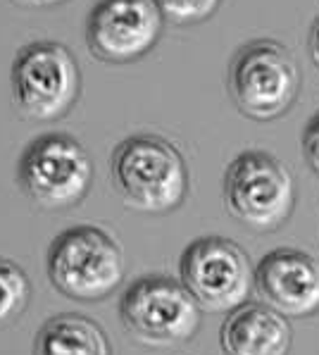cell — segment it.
<instances>
[{
	"label": "cell",
	"mask_w": 319,
	"mask_h": 355,
	"mask_svg": "<svg viewBox=\"0 0 319 355\" xmlns=\"http://www.w3.org/2000/svg\"><path fill=\"white\" fill-rule=\"evenodd\" d=\"M110 174L126 207L143 215H167L189 193L186 160L172 141L134 134L114 148Z\"/></svg>",
	"instance_id": "obj_1"
},
{
	"label": "cell",
	"mask_w": 319,
	"mask_h": 355,
	"mask_svg": "<svg viewBox=\"0 0 319 355\" xmlns=\"http://www.w3.org/2000/svg\"><path fill=\"white\" fill-rule=\"evenodd\" d=\"M300 69L288 48L272 38H255L234 53L229 96L236 110L252 122H274L295 105Z\"/></svg>",
	"instance_id": "obj_2"
},
{
	"label": "cell",
	"mask_w": 319,
	"mask_h": 355,
	"mask_svg": "<svg viewBox=\"0 0 319 355\" xmlns=\"http://www.w3.org/2000/svg\"><path fill=\"white\" fill-rule=\"evenodd\" d=\"M48 279L71 300H103L119 288L126 272L124 250L110 232L93 225L64 229L46 258Z\"/></svg>",
	"instance_id": "obj_3"
},
{
	"label": "cell",
	"mask_w": 319,
	"mask_h": 355,
	"mask_svg": "<svg viewBox=\"0 0 319 355\" xmlns=\"http://www.w3.org/2000/svg\"><path fill=\"white\" fill-rule=\"evenodd\" d=\"M224 207L252 232H277L293 215L295 182L272 153L243 150L224 174Z\"/></svg>",
	"instance_id": "obj_4"
},
{
	"label": "cell",
	"mask_w": 319,
	"mask_h": 355,
	"mask_svg": "<svg viewBox=\"0 0 319 355\" xmlns=\"http://www.w3.org/2000/svg\"><path fill=\"white\" fill-rule=\"evenodd\" d=\"M126 334L146 348H172L200 329V305L179 279L148 275L131 284L119 300Z\"/></svg>",
	"instance_id": "obj_5"
},
{
	"label": "cell",
	"mask_w": 319,
	"mask_h": 355,
	"mask_svg": "<svg viewBox=\"0 0 319 355\" xmlns=\"http://www.w3.org/2000/svg\"><path fill=\"white\" fill-rule=\"evenodd\" d=\"M10 81L15 107L29 122L62 119L81 94L79 64L58 41H34L19 48Z\"/></svg>",
	"instance_id": "obj_6"
},
{
	"label": "cell",
	"mask_w": 319,
	"mask_h": 355,
	"mask_svg": "<svg viewBox=\"0 0 319 355\" xmlns=\"http://www.w3.org/2000/svg\"><path fill=\"white\" fill-rule=\"evenodd\" d=\"M19 187L43 210H67L89 196L93 160L71 134L36 136L19 157Z\"/></svg>",
	"instance_id": "obj_7"
},
{
	"label": "cell",
	"mask_w": 319,
	"mask_h": 355,
	"mask_svg": "<svg viewBox=\"0 0 319 355\" xmlns=\"http://www.w3.org/2000/svg\"><path fill=\"white\" fill-rule=\"evenodd\" d=\"M179 282L196 298L200 310L231 313L248 303L255 288V270L248 253L236 241L200 236L181 253Z\"/></svg>",
	"instance_id": "obj_8"
},
{
	"label": "cell",
	"mask_w": 319,
	"mask_h": 355,
	"mask_svg": "<svg viewBox=\"0 0 319 355\" xmlns=\"http://www.w3.org/2000/svg\"><path fill=\"white\" fill-rule=\"evenodd\" d=\"M162 26L155 0H98L86 21V46L101 62L126 64L155 48Z\"/></svg>",
	"instance_id": "obj_9"
},
{
	"label": "cell",
	"mask_w": 319,
	"mask_h": 355,
	"mask_svg": "<svg viewBox=\"0 0 319 355\" xmlns=\"http://www.w3.org/2000/svg\"><path fill=\"white\" fill-rule=\"evenodd\" d=\"M255 291L286 320L319 313V260L298 248H277L257 262Z\"/></svg>",
	"instance_id": "obj_10"
},
{
	"label": "cell",
	"mask_w": 319,
	"mask_h": 355,
	"mask_svg": "<svg viewBox=\"0 0 319 355\" xmlns=\"http://www.w3.org/2000/svg\"><path fill=\"white\" fill-rule=\"evenodd\" d=\"M291 324L265 303H243L227 313L219 329L224 355H288Z\"/></svg>",
	"instance_id": "obj_11"
},
{
	"label": "cell",
	"mask_w": 319,
	"mask_h": 355,
	"mask_svg": "<svg viewBox=\"0 0 319 355\" xmlns=\"http://www.w3.org/2000/svg\"><path fill=\"white\" fill-rule=\"evenodd\" d=\"M34 355H110V341L98 322L64 313L41 327Z\"/></svg>",
	"instance_id": "obj_12"
},
{
	"label": "cell",
	"mask_w": 319,
	"mask_h": 355,
	"mask_svg": "<svg viewBox=\"0 0 319 355\" xmlns=\"http://www.w3.org/2000/svg\"><path fill=\"white\" fill-rule=\"evenodd\" d=\"M31 300V282L17 262L0 258V327L12 324Z\"/></svg>",
	"instance_id": "obj_13"
},
{
	"label": "cell",
	"mask_w": 319,
	"mask_h": 355,
	"mask_svg": "<svg viewBox=\"0 0 319 355\" xmlns=\"http://www.w3.org/2000/svg\"><path fill=\"white\" fill-rule=\"evenodd\" d=\"M164 21L174 26H193L207 21L222 0H155Z\"/></svg>",
	"instance_id": "obj_14"
},
{
	"label": "cell",
	"mask_w": 319,
	"mask_h": 355,
	"mask_svg": "<svg viewBox=\"0 0 319 355\" xmlns=\"http://www.w3.org/2000/svg\"><path fill=\"white\" fill-rule=\"evenodd\" d=\"M302 157L312 169V174L319 179V110L312 114L302 131Z\"/></svg>",
	"instance_id": "obj_15"
},
{
	"label": "cell",
	"mask_w": 319,
	"mask_h": 355,
	"mask_svg": "<svg viewBox=\"0 0 319 355\" xmlns=\"http://www.w3.org/2000/svg\"><path fill=\"white\" fill-rule=\"evenodd\" d=\"M310 55H312V62H315L319 69V17L315 19V24H312V29H310Z\"/></svg>",
	"instance_id": "obj_16"
},
{
	"label": "cell",
	"mask_w": 319,
	"mask_h": 355,
	"mask_svg": "<svg viewBox=\"0 0 319 355\" xmlns=\"http://www.w3.org/2000/svg\"><path fill=\"white\" fill-rule=\"evenodd\" d=\"M21 5H29V8H55V5H62L67 0H17Z\"/></svg>",
	"instance_id": "obj_17"
}]
</instances>
